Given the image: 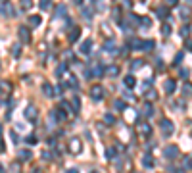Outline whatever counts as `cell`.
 Returning <instances> with one entry per match:
<instances>
[{
  "instance_id": "f35d334b",
  "label": "cell",
  "mask_w": 192,
  "mask_h": 173,
  "mask_svg": "<svg viewBox=\"0 0 192 173\" xmlns=\"http://www.w3.org/2000/svg\"><path fill=\"white\" fill-rule=\"evenodd\" d=\"M104 48H106V50H115V48H113V42H109V40L104 44Z\"/></svg>"
},
{
  "instance_id": "5b68a950",
  "label": "cell",
  "mask_w": 192,
  "mask_h": 173,
  "mask_svg": "<svg viewBox=\"0 0 192 173\" xmlns=\"http://www.w3.org/2000/svg\"><path fill=\"white\" fill-rule=\"evenodd\" d=\"M19 38H21V42H29L31 40V33H29V29H27L25 25H21L19 27Z\"/></svg>"
},
{
  "instance_id": "f5cc1de1",
  "label": "cell",
  "mask_w": 192,
  "mask_h": 173,
  "mask_svg": "<svg viewBox=\"0 0 192 173\" xmlns=\"http://www.w3.org/2000/svg\"><path fill=\"white\" fill-rule=\"evenodd\" d=\"M190 137H192V133H190Z\"/></svg>"
},
{
  "instance_id": "bcb514c9",
  "label": "cell",
  "mask_w": 192,
  "mask_h": 173,
  "mask_svg": "<svg viewBox=\"0 0 192 173\" xmlns=\"http://www.w3.org/2000/svg\"><path fill=\"white\" fill-rule=\"evenodd\" d=\"M67 173H79V169H75V167H71V169H67Z\"/></svg>"
},
{
  "instance_id": "1f68e13d",
  "label": "cell",
  "mask_w": 192,
  "mask_h": 173,
  "mask_svg": "<svg viewBox=\"0 0 192 173\" xmlns=\"http://www.w3.org/2000/svg\"><path fill=\"white\" fill-rule=\"evenodd\" d=\"M106 156H108L109 160H113V158H115V150H113V148H108V150H106Z\"/></svg>"
},
{
  "instance_id": "52a82bcc",
  "label": "cell",
  "mask_w": 192,
  "mask_h": 173,
  "mask_svg": "<svg viewBox=\"0 0 192 173\" xmlns=\"http://www.w3.org/2000/svg\"><path fill=\"white\" fill-rule=\"evenodd\" d=\"M175 87H177V81H175V79H167L165 81V92L167 94L175 92Z\"/></svg>"
},
{
  "instance_id": "484cf974",
  "label": "cell",
  "mask_w": 192,
  "mask_h": 173,
  "mask_svg": "<svg viewBox=\"0 0 192 173\" xmlns=\"http://www.w3.org/2000/svg\"><path fill=\"white\" fill-rule=\"evenodd\" d=\"M104 121L108 123V125H111V123H115V117L111 114H106V115H104Z\"/></svg>"
},
{
  "instance_id": "7c38bea8",
  "label": "cell",
  "mask_w": 192,
  "mask_h": 173,
  "mask_svg": "<svg viewBox=\"0 0 192 173\" xmlns=\"http://www.w3.org/2000/svg\"><path fill=\"white\" fill-rule=\"evenodd\" d=\"M71 150L75 154L81 152V141H79V139H71Z\"/></svg>"
},
{
  "instance_id": "d6986e66",
  "label": "cell",
  "mask_w": 192,
  "mask_h": 173,
  "mask_svg": "<svg viewBox=\"0 0 192 173\" xmlns=\"http://www.w3.org/2000/svg\"><path fill=\"white\" fill-rule=\"evenodd\" d=\"M156 15H158L160 19L167 18V10H165V8H158V10H156Z\"/></svg>"
},
{
  "instance_id": "6da1fadb",
  "label": "cell",
  "mask_w": 192,
  "mask_h": 173,
  "mask_svg": "<svg viewBox=\"0 0 192 173\" xmlns=\"http://www.w3.org/2000/svg\"><path fill=\"white\" fill-rule=\"evenodd\" d=\"M160 131H161L163 137H171L173 131H175V125H173L169 119H161V121H160Z\"/></svg>"
},
{
  "instance_id": "30bf717a",
  "label": "cell",
  "mask_w": 192,
  "mask_h": 173,
  "mask_svg": "<svg viewBox=\"0 0 192 173\" xmlns=\"http://www.w3.org/2000/svg\"><path fill=\"white\" fill-rule=\"evenodd\" d=\"M142 166H144V167H154V158L150 156V154L142 156Z\"/></svg>"
},
{
  "instance_id": "d6a6232c",
  "label": "cell",
  "mask_w": 192,
  "mask_h": 173,
  "mask_svg": "<svg viewBox=\"0 0 192 173\" xmlns=\"http://www.w3.org/2000/svg\"><path fill=\"white\" fill-rule=\"evenodd\" d=\"M140 23H142V27H146V29H148L152 21H150V18H142V19H140Z\"/></svg>"
},
{
  "instance_id": "f907efd6",
  "label": "cell",
  "mask_w": 192,
  "mask_h": 173,
  "mask_svg": "<svg viewBox=\"0 0 192 173\" xmlns=\"http://www.w3.org/2000/svg\"><path fill=\"white\" fill-rule=\"evenodd\" d=\"M0 171H2V167H0Z\"/></svg>"
},
{
  "instance_id": "ffe728a7",
  "label": "cell",
  "mask_w": 192,
  "mask_h": 173,
  "mask_svg": "<svg viewBox=\"0 0 192 173\" xmlns=\"http://www.w3.org/2000/svg\"><path fill=\"white\" fill-rule=\"evenodd\" d=\"M92 75H94V77L104 75V65H96V67H94V71H92Z\"/></svg>"
},
{
  "instance_id": "4316f807",
  "label": "cell",
  "mask_w": 192,
  "mask_h": 173,
  "mask_svg": "<svg viewBox=\"0 0 192 173\" xmlns=\"http://www.w3.org/2000/svg\"><path fill=\"white\" fill-rule=\"evenodd\" d=\"M117 73H119V69H117V65H111V67H108V75L115 77Z\"/></svg>"
},
{
  "instance_id": "7402d4cb",
  "label": "cell",
  "mask_w": 192,
  "mask_h": 173,
  "mask_svg": "<svg viewBox=\"0 0 192 173\" xmlns=\"http://www.w3.org/2000/svg\"><path fill=\"white\" fill-rule=\"evenodd\" d=\"M50 4H52V0H40V2H38L40 10H48V8H50Z\"/></svg>"
},
{
  "instance_id": "74e56055",
  "label": "cell",
  "mask_w": 192,
  "mask_h": 173,
  "mask_svg": "<svg viewBox=\"0 0 192 173\" xmlns=\"http://www.w3.org/2000/svg\"><path fill=\"white\" fill-rule=\"evenodd\" d=\"M181 62H183V52H179V54L175 56V65H177V64H181Z\"/></svg>"
},
{
  "instance_id": "d590c367",
  "label": "cell",
  "mask_w": 192,
  "mask_h": 173,
  "mask_svg": "<svg viewBox=\"0 0 192 173\" xmlns=\"http://www.w3.org/2000/svg\"><path fill=\"white\" fill-rule=\"evenodd\" d=\"M152 112H154L152 106H150V104H146V106H144V114H146V115H152Z\"/></svg>"
},
{
  "instance_id": "277c9868",
  "label": "cell",
  "mask_w": 192,
  "mask_h": 173,
  "mask_svg": "<svg viewBox=\"0 0 192 173\" xmlns=\"http://www.w3.org/2000/svg\"><path fill=\"white\" fill-rule=\"evenodd\" d=\"M37 115H38V112H37V108H35L33 104L25 108V117L29 119V121H35V119H37Z\"/></svg>"
},
{
  "instance_id": "d4e9b609",
  "label": "cell",
  "mask_w": 192,
  "mask_h": 173,
  "mask_svg": "<svg viewBox=\"0 0 192 173\" xmlns=\"http://www.w3.org/2000/svg\"><path fill=\"white\" fill-rule=\"evenodd\" d=\"M183 94H185V96H190V94H192V85L186 83L185 87H183Z\"/></svg>"
},
{
  "instance_id": "7bdbcfd3",
  "label": "cell",
  "mask_w": 192,
  "mask_h": 173,
  "mask_svg": "<svg viewBox=\"0 0 192 173\" xmlns=\"http://www.w3.org/2000/svg\"><path fill=\"white\" fill-rule=\"evenodd\" d=\"M181 77L186 79V77H188V69H181Z\"/></svg>"
},
{
  "instance_id": "5bb4252c",
  "label": "cell",
  "mask_w": 192,
  "mask_h": 173,
  "mask_svg": "<svg viewBox=\"0 0 192 173\" xmlns=\"http://www.w3.org/2000/svg\"><path fill=\"white\" fill-rule=\"evenodd\" d=\"M42 92H44L46 96H54V89H52L50 83H44L42 85Z\"/></svg>"
},
{
  "instance_id": "44dd1931",
  "label": "cell",
  "mask_w": 192,
  "mask_h": 173,
  "mask_svg": "<svg viewBox=\"0 0 192 173\" xmlns=\"http://www.w3.org/2000/svg\"><path fill=\"white\" fill-rule=\"evenodd\" d=\"M31 156L33 154L29 152V150H21V152H19V158H21V160H31Z\"/></svg>"
},
{
  "instance_id": "ac0fdd59",
  "label": "cell",
  "mask_w": 192,
  "mask_h": 173,
  "mask_svg": "<svg viewBox=\"0 0 192 173\" xmlns=\"http://www.w3.org/2000/svg\"><path fill=\"white\" fill-rule=\"evenodd\" d=\"M113 108L117 110V112H123V110H125V102H123V100H113Z\"/></svg>"
},
{
  "instance_id": "db71d44e",
  "label": "cell",
  "mask_w": 192,
  "mask_h": 173,
  "mask_svg": "<svg viewBox=\"0 0 192 173\" xmlns=\"http://www.w3.org/2000/svg\"><path fill=\"white\" fill-rule=\"evenodd\" d=\"M92 173H96V171H92Z\"/></svg>"
},
{
  "instance_id": "7dc6e473",
  "label": "cell",
  "mask_w": 192,
  "mask_h": 173,
  "mask_svg": "<svg viewBox=\"0 0 192 173\" xmlns=\"http://www.w3.org/2000/svg\"><path fill=\"white\" fill-rule=\"evenodd\" d=\"M179 0H167V4H177Z\"/></svg>"
},
{
  "instance_id": "836d02e7",
  "label": "cell",
  "mask_w": 192,
  "mask_h": 173,
  "mask_svg": "<svg viewBox=\"0 0 192 173\" xmlns=\"http://www.w3.org/2000/svg\"><path fill=\"white\" fill-rule=\"evenodd\" d=\"M83 15H85L87 19L92 18V12H90V8H83Z\"/></svg>"
},
{
  "instance_id": "8fae6325",
  "label": "cell",
  "mask_w": 192,
  "mask_h": 173,
  "mask_svg": "<svg viewBox=\"0 0 192 173\" xmlns=\"http://www.w3.org/2000/svg\"><path fill=\"white\" fill-rule=\"evenodd\" d=\"M123 83H125V87H129V89H133L134 85H136V79H134L133 75H127L125 79H123Z\"/></svg>"
},
{
  "instance_id": "3957f363",
  "label": "cell",
  "mask_w": 192,
  "mask_h": 173,
  "mask_svg": "<svg viewBox=\"0 0 192 173\" xmlns=\"http://www.w3.org/2000/svg\"><path fill=\"white\" fill-rule=\"evenodd\" d=\"M163 156H165V158H169V160H175V158L179 156V148L171 144V146H167L165 150H163Z\"/></svg>"
},
{
  "instance_id": "f6af8a7d",
  "label": "cell",
  "mask_w": 192,
  "mask_h": 173,
  "mask_svg": "<svg viewBox=\"0 0 192 173\" xmlns=\"http://www.w3.org/2000/svg\"><path fill=\"white\" fill-rule=\"evenodd\" d=\"M186 50L192 52V40H186Z\"/></svg>"
},
{
  "instance_id": "f546056e",
  "label": "cell",
  "mask_w": 192,
  "mask_h": 173,
  "mask_svg": "<svg viewBox=\"0 0 192 173\" xmlns=\"http://www.w3.org/2000/svg\"><path fill=\"white\" fill-rule=\"evenodd\" d=\"M56 114L60 115L58 119H65V115H67V112H64V110H62V108H58V110H56Z\"/></svg>"
},
{
  "instance_id": "ba28073f",
  "label": "cell",
  "mask_w": 192,
  "mask_h": 173,
  "mask_svg": "<svg viewBox=\"0 0 192 173\" xmlns=\"http://www.w3.org/2000/svg\"><path fill=\"white\" fill-rule=\"evenodd\" d=\"M127 46L133 48V50H138V48H142V40L140 38H131V40L127 42Z\"/></svg>"
},
{
  "instance_id": "8992f818",
  "label": "cell",
  "mask_w": 192,
  "mask_h": 173,
  "mask_svg": "<svg viewBox=\"0 0 192 173\" xmlns=\"http://www.w3.org/2000/svg\"><path fill=\"white\" fill-rule=\"evenodd\" d=\"M79 37H81V27H71V31H69V42H77L79 40Z\"/></svg>"
},
{
  "instance_id": "8d00e7d4",
  "label": "cell",
  "mask_w": 192,
  "mask_h": 173,
  "mask_svg": "<svg viewBox=\"0 0 192 173\" xmlns=\"http://www.w3.org/2000/svg\"><path fill=\"white\" fill-rule=\"evenodd\" d=\"M19 50H21V46H19V44H13V48H12L13 56H19Z\"/></svg>"
},
{
  "instance_id": "7a4b0ae2",
  "label": "cell",
  "mask_w": 192,
  "mask_h": 173,
  "mask_svg": "<svg viewBox=\"0 0 192 173\" xmlns=\"http://www.w3.org/2000/svg\"><path fill=\"white\" fill-rule=\"evenodd\" d=\"M90 96L94 98L96 102H100V100L104 98V89L100 87V85H96V87H92V89H90Z\"/></svg>"
},
{
  "instance_id": "83f0119b",
  "label": "cell",
  "mask_w": 192,
  "mask_h": 173,
  "mask_svg": "<svg viewBox=\"0 0 192 173\" xmlns=\"http://www.w3.org/2000/svg\"><path fill=\"white\" fill-rule=\"evenodd\" d=\"M185 169H192V158L185 156Z\"/></svg>"
},
{
  "instance_id": "ab89813d",
  "label": "cell",
  "mask_w": 192,
  "mask_h": 173,
  "mask_svg": "<svg viewBox=\"0 0 192 173\" xmlns=\"http://www.w3.org/2000/svg\"><path fill=\"white\" fill-rule=\"evenodd\" d=\"M65 13V6L62 4V6H58V15H64Z\"/></svg>"
},
{
  "instance_id": "b9f144b4",
  "label": "cell",
  "mask_w": 192,
  "mask_h": 173,
  "mask_svg": "<svg viewBox=\"0 0 192 173\" xmlns=\"http://www.w3.org/2000/svg\"><path fill=\"white\" fill-rule=\"evenodd\" d=\"M25 141H27V142H29V144H35V142H37V139H35V137H27Z\"/></svg>"
},
{
  "instance_id": "60d3db41",
  "label": "cell",
  "mask_w": 192,
  "mask_h": 173,
  "mask_svg": "<svg viewBox=\"0 0 192 173\" xmlns=\"http://www.w3.org/2000/svg\"><path fill=\"white\" fill-rule=\"evenodd\" d=\"M188 13H190V12H188V10H186V8H183V10H181V18H188Z\"/></svg>"
},
{
  "instance_id": "4fadbf2b",
  "label": "cell",
  "mask_w": 192,
  "mask_h": 173,
  "mask_svg": "<svg viewBox=\"0 0 192 173\" xmlns=\"http://www.w3.org/2000/svg\"><path fill=\"white\" fill-rule=\"evenodd\" d=\"M40 23H42L40 15H31V18H29V25H31V27H38Z\"/></svg>"
},
{
  "instance_id": "603a6c76",
  "label": "cell",
  "mask_w": 192,
  "mask_h": 173,
  "mask_svg": "<svg viewBox=\"0 0 192 173\" xmlns=\"http://www.w3.org/2000/svg\"><path fill=\"white\" fill-rule=\"evenodd\" d=\"M150 133H152V127H150L148 123H144V125H142V135H144V137H150Z\"/></svg>"
},
{
  "instance_id": "2e32d148",
  "label": "cell",
  "mask_w": 192,
  "mask_h": 173,
  "mask_svg": "<svg viewBox=\"0 0 192 173\" xmlns=\"http://www.w3.org/2000/svg\"><path fill=\"white\" fill-rule=\"evenodd\" d=\"M154 40H150V38H148V40H142V50H152L154 48Z\"/></svg>"
},
{
  "instance_id": "cb8c5ba5",
  "label": "cell",
  "mask_w": 192,
  "mask_h": 173,
  "mask_svg": "<svg viewBox=\"0 0 192 173\" xmlns=\"http://www.w3.org/2000/svg\"><path fill=\"white\" fill-rule=\"evenodd\" d=\"M67 85H71V89H79V83H77V79L73 75H69V81H67Z\"/></svg>"
},
{
  "instance_id": "9c48e42d",
  "label": "cell",
  "mask_w": 192,
  "mask_h": 173,
  "mask_svg": "<svg viewBox=\"0 0 192 173\" xmlns=\"http://www.w3.org/2000/svg\"><path fill=\"white\" fill-rule=\"evenodd\" d=\"M79 50H81V54H89V52L92 50V40H89V38H87L83 44H81V48H79Z\"/></svg>"
},
{
  "instance_id": "e575fe53",
  "label": "cell",
  "mask_w": 192,
  "mask_h": 173,
  "mask_svg": "<svg viewBox=\"0 0 192 173\" xmlns=\"http://www.w3.org/2000/svg\"><path fill=\"white\" fill-rule=\"evenodd\" d=\"M161 33H163V35H169V33H171V27H169V25L165 23V25L161 27Z\"/></svg>"
},
{
  "instance_id": "9a60e30c",
  "label": "cell",
  "mask_w": 192,
  "mask_h": 173,
  "mask_svg": "<svg viewBox=\"0 0 192 173\" xmlns=\"http://www.w3.org/2000/svg\"><path fill=\"white\" fill-rule=\"evenodd\" d=\"M142 65H144L142 60H133V62L129 64V67H131V71H134V69H138V67H142Z\"/></svg>"
},
{
  "instance_id": "e0dca14e",
  "label": "cell",
  "mask_w": 192,
  "mask_h": 173,
  "mask_svg": "<svg viewBox=\"0 0 192 173\" xmlns=\"http://www.w3.org/2000/svg\"><path fill=\"white\" fill-rule=\"evenodd\" d=\"M71 108H73V112H79V110H81V100H79L77 96L71 100Z\"/></svg>"
},
{
  "instance_id": "681fc988",
  "label": "cell",
  "mask_w": 192,
  "mask_h": 173,
  "mask_svg": "<svg viewBox=\"0 0 192 173\" xmlns=\"http://www.w3.org/2000/svg\"><path fill=\"white\" fill-rule=\"evenodd\" d=\"M0 2H6V0H0Z\"/></svg>"
},
{
  "instance_id": "c3c4849f",
  "label": "cell",
  "mask_w": 192,
  "mask_h": 173,
  "mask_svg": "<svg viewBox=\"0 0 192 173\" xmlns=\"http://www.w3.org/2000/svg\"><path fill=\"white\" fill-rule=\"evenodd\" d=\"M75 2H77V4H83V0H75Z\"/></svg>"
},
{
  "instance_id": "816d5d0a",
  "label": "cell",
  "mask_w": 192,
  "mask_h": 173,
  "mask_svg": "<svg viewBox=\"0 0 192 173\" xmlns=\"http://www.w3.org/2000/svg\"><path fill=\"white\" fill-rule=\"evenodd\" d=\"M188 2H192V0H188Z\"/></svg>"
},
{
  "instance_id": "f1b7e54d",
  "label": "cell",
  "mask_w": 192,
  "mask_h": 173,
  "mask_svg": "<svg viewBox=\"0 0 192 173\" xmlns=\"http://www.w3.org/2000/svg\"><path fill=\"white\" fill-rule=\"evenodd\" d=\"M19 2H21V6L25 8V10H27V8H31V6H33V0H19Z\"/></svg>"
},
{
  "instance_id": "ee69618b",
  "label": "cell",
  "mask_w": 192,
  "mask_h": 173,
  "mask_svg": "<svg viewBox=\"0 0 192 173\" xmlns=\"http://www.w3.org/2000/svg\"><path fill=\"white\" fill-rule=\"evenodd\" d=\"M188 31H190V27H183V29H181V35H188Z\"/></svg>"
},
{
  "instance_id": "4dcf8cb0",
  "label": "cell",
  "mask_w": 192,
  "mask_h": 173,
  "mask_svg": "<svg viewBox=\"0 0 192 173\" xmlns=\"http://www.w3.org/2000/svg\"><path fill=\"white\" fill-rule=\"evenodd\" d=\"M65 67H67V65H65V64H62V65H60V67H58L56 75H58V77H62V75H64V71H65Z\"/></svg>"
}]
</instances>
